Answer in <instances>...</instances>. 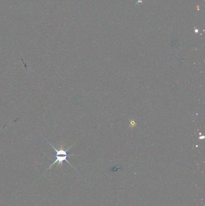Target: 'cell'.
<instances>
[{
    "label": "cell",
    "instance_id": "1",
    "mask_svg": "<svg viewBox=\"0 0 205 206\" xmlns=\"http://www.w3.org/2000/svg\"><path fill=\"white\" fill-rule=\"evenodd\" d=\"M49 144L51 145V147L56 152V155H55V157H56V159L49 166V168L48 170H50L52 168V167L56 163H57L58 166H63V162H66L67 163H68L70 166H72V165L69 163V162L67 160V157L68 156H74V154H67V151H69V150L73 146V145H72L70 147H69L68 148H67L66 150H64L63 148V147H61L60 149L59 150H57L54 145H52L50 142H49Z\"/></svg>",
    "mask_w": 205,
    "mask_h": 206
}]
</instances>
